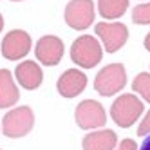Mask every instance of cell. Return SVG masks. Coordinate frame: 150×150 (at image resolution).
Listing matches in <instances>:
<instances>
[{
  "label": "cell",
  "instance_id": "11",
  "mask_svg": "<svg viewBox=\"0 0 150 150\" xmlns=\"http://www.w3.org/2000/svg\"><path fill=\"white\" fill-rule=\"evenodd\" d=\"M15 78L20 83V87H24L27 91H35L42 85V81H44V72H42V67L36 62L24 60L22 63L16 65Z\"/></svg>",
  "mask_w": 150,
  "mask_h": 150
},
{
  "label": "cell",
  "instance_id": "5",
  "mask_svg": "<svg viewBox=\"0 0 150 150\" xmlns=\"http://www.w3.org/2000/svg\"><path fill=\"white\" fill-rule=\"evenodd\" d=\"M74 120L80 128L91 130V128H100L107 123V114L100 101L85 100L78 103L76 110H74Z\"/></svg>",
  "mask_w": 150,
  "mask_h": 150
},
{
  "label": "cell",
  "instance_id": "17",
  "mask_svg": "<svg viewBox=\"0 0 150 150\" xmlns=\"http://www.w3.org/2000/svg\"><path fill=\"white\" fill-rule=\"evenodd\" d=\"M137 136L139 137H145L146 134H150V110L145 114V117H143V121L139 123V127H137Z\"/></svg>",
  "mask_w": 150,
  "mask_h": 150
},
{
  "label": "cell",
  "instance_id": "12",
  "mask_svg": "<svg viewBox=\"0 0 150 150\" xmlns=\"http://www.w3.org/2000/svg\"><path fill=\"white\" fill-rule=\"evenodd\" d=\"M83 150H114L117 145V136L114 130H96L83 137Z\"/></svg>",
  "mask_w": 150,
  "mask_h": 150
},
{
  "label": "cell",
  "instance_id": "7",
  "mask_svg": "<svg viewBox=\"0 0 150 150\" xmlns=\"http://www.w3.org/2000/svg\"><path fill=\"white\" fill-rule=\"evenodd\" d=\"M31 35L27 31H22V29H13L4 36L2 40V56L6 60H22L29 54L31 51Z\"/></svg>",
  "mask_w": 150,
  "mask_h": 150
},
{
  "label": "cell",
  "instance_id": "16",
  "mask_svg": "<svg viewBox=\"0 0 150 150\" xmlns=\"http://www.w3.org/2000/svg\"><path fill=\"white\" fill-rule=\"evenodd\" d=\"M132 22L134 24H141V25L150 24V2L139 4V6H136L132 9Z\"/></svg>",
  "mask_w": 150,
  "mask_h": 150
},
{
  "label": "cell",
  "instance_id": "2",
  "mask_svg": "<svg viewBox=\"0 0 150 150\" xmlns=\"http://www.w3.org/2000/svg\"><path fill=\"white\" fill-rule=\"evenodd\" d=\"M71 58H72V62L76 63V65H80L83 69H92V67L98 65L101 62V58H103L101 44L91 35L78 36L72 42Z\"/></svg>",
  "mask_w": 150,
  "mask_h": 150
},
{
  "label": "cell",
  "instance_id": "21",
  "mask_svg": "<svg viewBox=\"0 0 150 150\" xmlns=\"http://www.w3.org/2000/svg\"><path fill=\"white\" fill-rule=\"evenodd\" d=\"M2 29H4V16L0 15V31H2Z\"/></svg>",
  "mask_w": 150,
  "mask_h": 150
},
{
  "label": "cell",
  "instance_id": "8",
  "mask_svg": "<svg viewBox=\"0 0 150 150\" xmlns=\"http://www.w3.org/2000/svg\"><path fill=\"white\" fill-rule=\"evenodd\" d=\"M94 4L92 0H71L65 7V22L69 27L83 31L94 22Z\"/></svg>",
  "mask_w": 150,
  "mask_h": 150
},
{
  "label": "cell",
  "instance_id": "4",
  "mask_svg": "<svg viewBox=\"0 0 150 150\" xmlns=\"http://www.w3.org/2000/svg\"><path fill=\"white\" fill-rule=\"evenodd\" d=\"M35 114L29 107H16L2 120V132L7 137H24L33 130Z\"/></svg>",
  "mask_w": 150,
  "mask_h": 150
},
{
  "label": "cell",
  "instance_id": "6",
  "mask_svg": "<svg viewBox=\"0 0 150 150\" xmlns=\"http://www.w3.org/2000/svg\"><path fill=\"white\" fill-rule=\"evenodd\" d=\"M94 33L98 35L103 42V49L107 52L120 51L128 38V29L121 22H100L96 24Z\"/></svg>",
  "mask_w": 150,
  "mask_h": 150
},
{
  "label": "cell",
  "instance_id": "20",
  "mask_svg": "<svg viewBox=\"0 0 150 150\" xmlns=\"http://www.w3.org/2000/svg\"><path fill=\"white\" fill-rule=\"evenodd\" d=\"M143 44H145V49H146V51L150 52V33H148V35L145 36V42H143Z\"/></svg>",
  "mask_w": 150,
  "mask_h": 150
},
{
  "label": "cell",
  "instance_id": "9",
  "mask_svg": "<svg viewBox=\"0 0 150 150\" xmlns=\"http://www.w3.org/2000/svg\"><path fill=\"white\" fill-rule=\"evenodd\" d=\"M63 51H65V45H63V42L58 36L45 35L36 42L35 54H36L40 63H44L47 67H52V65H58L62 62Z\"/></svg>",
  "mask_w": 150,
  "mask_h": 150
},
{
  "label": "cell",
  "instance_id": "19",
  "mask_svg": "<svg viewBox=\"0 0 150 150\" xmlns=\"http://www.w3.org/2000/svg\"><path fill=\"white\" fill-rule=\"evenodd\" d=\"M139 150H150V134L145 137V141L141 143V146H139Z\"/></svg>",
  "mask_w": 150,
  "mask_h": 150
},
{
  "label": "cell",
  "instance_id": "15",
  "mask_svg": "<svg viewBox=\"0 0 150 150\" xmlns=\"http://www.w3.org/2000/svg\"><path fill=\"white\" fill-rule=\"evenodd\" d=\"M132 89L137 92L145 101L150 103V74L148 72H139L132 80Z\"/></svg>",
  "mask_w": 150,
  "mask_h": 150
},
{
  "label": "cell",
  "instance_id": "14",
  "mask_svg": "<svg viewBox=\"0 0 150 150\" xmlns=\"http://www.w3.org/2000/svg\"><path fill=\"white\" fill-rule=\"evenodd\" d=\"M98 9L105 20H116L127 13L128 0H98Z\"/></svg>",
  "mask_w": 150,
  "mask_h": 150
},
{
  "label": "cell",
  "instance_id": "1",
  "mask_svg": "<svg viewBox=\"0 0 150 150\" xmlns=\"http://www.w3.org/2000/svg\"><path fill=\"white\" fill-rule=\"evenodd\" d=\"M145 110L143 101L134 94H121L120 98H116V101L110 107V116L112 121L121 127V128H128L132 127L139 117H141Z\"/></svg>",
  "mask_w": 150,
  "mask_h": 150
},
{
  "label": "cell",
  "instance_id": "10",
  "mask_svg": "<svg viewBox=\"0 0 150 150\" xmlns=\"http://www.w3.org/2000/svg\"><path fill=\"white\" fill-rule=\"evenodd\" d=\"M87 74L81 72L80 69H67L65 72L58 78L56 89L58 94L63 98H76L78 94H81L87 87Z\"/></svg>",
  "mask_w": 150,
  "mask_h": 150
},
{
  "label": "cell",
  "instance_id": "13",
  "mask_svg": "<svg viewBox=\"0 0 150 150\" xmlns=\"http://www.w3.org/2000/svg\"><path fill=\"white\" fill-rule=\"evenodd\" d=\"M18 100H20V91L15 85L11 71L0 69V109L13 107Z\"/></svg>",
  "mask_w": 150,
  "mask_h": 150
},
{
  "label": "cell",
  "instance_id": "22",
  "mask_svg": "<svg viewBox=\"0 0 150 150\" xmlns=\"http://www.w3.org/2000/svg\"><path fill=\"white\" fill-rule=\"evenodd\" d=\"M11 2H22V0H11Z\"/></svg>",
  "mask_w": 150,
  "mask_h": 150
},
{
  "label": "cell",
  "instance_id": "18",
  "mask_svg": "<svg viewBox=\"0 0 150 150\" xmlns=\"http://www.w3.org/2000/svg\"><path fill=\"white\" fill-rule=\"evenodd\" d=\"M117 150H137V145H136V141L134 139H123L121 141V145H120V148Z\"/></svg>",
  "mask_w": 150,
  "mask_h": 150
},
{
  "label": "cell",
  "instance_id": "3",
  "mask_svg": "<svg viewBox=\"0 0 150 150\" xmlns=\"http://www.w3.org/2000/svg\"><path fill=\"white\" fill-rule=\"evenodd\" d=\"M127 85V72L123 63H109L94 78V89L98 94L109 98Z\"/></svg>",
  "mask_w": 150,
  "mask_h": 150
}]
</instances>
